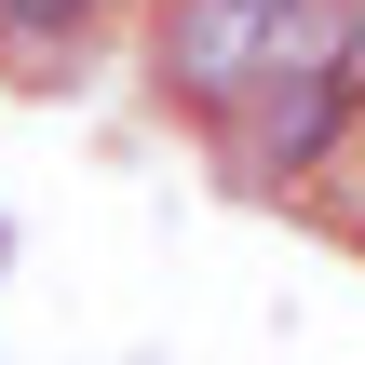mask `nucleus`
<instances>
[{"label": "nucleus", "mask_w": 365, "mask_h": 365, "mask_svg": "<svg viewBox=\"0 0 365 365\" xmlns=\"http://www.w3.org/2000/svg\"><path fill=\"white\" fill-rule=\"evenodd\" d=\"M203 149H217V190H244V203H325V176L365 149V81L271 68L244 108L203 122Z\"/></svg>", "instance_id": "1"}, {"label": "nucleus", "mask_w": 365, "mask_h": 365, "mask_svg": "<svg viewBox=\"0 0 365 365\" xmlns=\"http://www.w3.org/2000/svg\"><path fill=\"white\" fill-rule=\"evenodd\" d=\"M271 41H284V0H163L149 14V81H163V108L217 122L271 81Z\"/></svg>", "instance_id": "2"}, {"label": "nucleus", "mask_w": 365, "mask_h": 365, "mask_svg": "<svg viewBox=\"0 0 365 365\" xmlns=\"http://www.w3.org/2000/svg\"><path fill=\"white\" fill-rule=\"evenodd\" d=\"M108 27V0H0V81H68L81 68V41Z\"/></svg>", "instance_id": "3"}]
</instances>
